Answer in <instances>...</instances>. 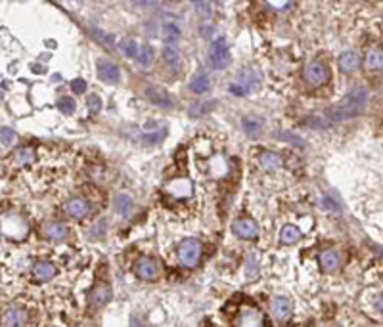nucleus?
<instances>
[{"instance_id":"obj_1","label":"nucleus","mask_w":383,"mask_h":327,"mask_svg":"<svg viewBox=\"0 0 383 327\" xmlns=\"http://www.w3.org/2000/svg\"><path fill=\"white\" fill-rule=\"evenodd\" d=\"M368 103V92L364 88H356L353 92H349L339 105H334L326 111V117L332 121V123H341V121H347V119H353L358 113L364 111Z\"/></svg>"},{"instance_id":"obj_2","label":"nucleus","mask_w":383,"mask_h":327,"mask_svg":"<svg viewBox=\"0 0 383 327\" xmlns=\"http://www.w3.org/2000/svg\"><path fill=\"white\" fill-rule=\"evenodd\" d=\"M203 255V245L197 239H184L178 245V260L184 268H195Z\"/></svg>"},{"instance_id":"obj_3","label":"nucleus","mask_w":383,"mask_h":327,"mask_svg":"<svg viewBox=\"0 0 383 327\" xmlns=\"http://www.w3.org/2000/svg\"><path fill=\"white\" fill-rule=\"evenodd\" d=\"M230 61H232L230 50L226 46V41L221 37V39H217L215 43L209 46V65L215 71H222V69H226L230 65Z\"/></svg>"},{"instance_id":"obj_4","label":"nucleus","mask_w":383,"mask_h":327,"mask_svg":"<svg viewBox=\"0 0 383 327\" xmlns=\"http://www.w3.org/2000/svg\"><path fill=\"white\" fill-rule=\"evenodd\" d=\"M0 230H2L4 235L12 237V239H23L29 232L27 222L17 214H4L0 218Z\"/></svg>"},{"instance_id":"obj_5","label":"nucleus","mask_w":383,"mask_h":327,"mask_svg":"<svg viewBox=\"0 0 383 327\" xmlns=\"http://www.w3.org/2000/svg\"><path fill=\"white\" fill-rule=\"evenodd\" d=\"M259 86V77L253 73V69H241L238 75V81L230 85V92L234 96H247Z\"/></svg>"},{"instance_id":"obj_6","label":"nucleus","mask_w":383,"mask_h":327,"mask_svg":"<svg viewBox=\"0 0 383 327\" xmlns=\"http://www.w3.org/2000/svg\"><path fill=\"white\" fill-rule=\"evenodd\" d=\"M328 79H330V69L326 67L324 63H320V61H310L309 65L305 67V81H307L310 86L318 88V86L326 85Z\"/></svg>"},{"instance_id":"obj_7","label":"nucleus","mask_w":383,"mask_h":327,"mask_svg":"<svg viewBox=\"0 0 383 327\" xmlns=\"http://www.w3.org/2000/svg\"><path fill=\"white\" fill-rule=\"evenodd\" d=\"M232 230L239 239H257L259 235V226L251 218H239L232 224Z\"/></svg>"},{"instance_id":"obj_8","label":"nucleus","mask_w":383,"mask_h":327,"mask_svg":"<svg viewBox=\"0 0 383 327\" xmlns=\"http://www.w3.org/2000/svg\"><path fill=\"white\" fill-rule=\"evenodd\" d=\"M165 191L171 197H175V199H188V197H192V193H193V184H192L190 180H186V178L173 180V182L167 184Z\"/></svg>"},{"instance_id":"obj_9","label":"nucleus","mask_w":383,"mask_h":327,"mask_svg":"<svg viewBox=\"0 0 383 327\" xmlns=\"http://www.w3.org/2000/svg\"><path fill=\"white\" fill-rule=\"evenodd\" d=\"M134 272L140 280H146V281H153L157 276H159V266L155 260L151 258H140L134 266Z\"/></svg>"},{"instance_id":"obj_10","label":"nucleus","mask_w":383,"mask_h":327,"mask_svg":"<svg viewBox=\"0 0 383 327\" xmlns=\"http://www.w3.org/2000/svg\"><path fill=\"white\" fill-rule=\"evenodd\" d=\"M98 77L102 79L103 83H119V77H121V71L119 67L113 63V61H107V59H100L98 61Z\"/></svg>"},{"instance_id":"obj_11","label":"nucleus","mask_w":383,"mask_h":327,"mask_svg":"<svg viewBox=\"0 0 383 327\" xmlns=\"http://www.w3.org/2000/svg\"><path fill=\"white\" fill-rule=\"evenodd\" d=\"M111 300V289L109 285H96L89 295V304L92 308H102Z\"/></svg>"},{"instance_id":"obj_12","label":"nucleus","mask_w":383,"mask_h":327,"mask_svg":"<svg viewBox=\"0 0 383 327\" xmlns=\"http://www.w3.org/2000/svg\"><path fill=\"white\" fill-rule=\"evenodd\" d=\"M270 310H272L274 320L286 322V320L291 316V302H289V299H286V297H276V299L272 300Z\"/></svg>"},{"instance_id":"obj_13","label":"nucleus","mask_w":383,"mask_h":327,"mask_svg":"<svg viewBox=\"0 0 383 327\" xmlns=\"http://www.w3.org/2000/svg\"><path fill=\"white\" fill-rule=\"evenodd\" d=\"M2 324L4 326H25L27 324V312L23 308L14 306L2 316Z\"/></svg>"},{"instance_id":"obj_14","label":"nucleus","mask_w":383,"mask_h":327,"mask_svg":"<svg viewBox=\"0 0 383 327\" xmlns=\"http://www.w3.org/2000/svg\"><path fill=\"white\" fill-rule=\"evenodd\" d=\"M89 211H90L89 203L85 199H81V197L71 199L65 205V213L69 214V216H73V218H85L89 214Z\"/></svg>"},{"instance_id":"obj_15","label":"nucleus","mask_w":383,"mask_h":327,"mask_svg":"<svg viewBox=\"0 0 383 327\" xmlns=\"http://www.w3.org/2000/svg\"><path fill=\"white\" fill-rule=\"evenodd\" d=\"M33 276H35L37 281H48V280H52L56 276V268L50 262H39L33 268Z\"/></svg>"},{"instance_id":"obj_16","label":"nucleus","mask_w":383,"mask_h":327,"mask_svg":"<svg viewBox=\"0 0 383 327\" xmlns=\"http://www.w3.org/2000/svg\"><path fill=\"white\" fill-rule=\"evenodd\" d=\"M133 209H134V203H133V199H131V195L119 193L117 197H115V211H117L123 218H129V216L133 214Z\"/></svg>"},{"instance_id":"obj_17","label":"nucleus","mask_w":383,"mask_h":327,"mask_svg":"<svg viewBox=\"0 0 383 327\" xmlns=\"http://www.w3.org/2000/svg\"><path fill=\"white\" fill-rule=\"evenodd\" d=\"M358 65H360V57L356 56L354 52H345V54H341V57H339V67H341V71L354 73L358 69Z\"/></svg>"},{"instance_id":"obj_18","label":"nucleus","mask_w":383,"mask_h":327,"mask_svg":"<svg viewBox=\"0 0 383 327\" xmlns=\"http://www.w3.org/2000/svg\"><path fill=\"white\" fill-rule=\"evenodd\" d=\"M147 100L159 107H173V100L169 98V94L165 90H155V88H149L146 92Z\"/></svg>"},{"instance_id":"obj_19","label":"nucleus","mask_w":383,"mask_h":327,"mask_svg":"<svg viewBox=\"0 0 383 327\" xmlns=\"http://www.w3.org/2000/svg\"><path fill=\"white\" fill-rule=\"evenodd\" d=\"M67 226L61 224V222H54V224H48L45 228V234L48 239H54V241H63L67 237Z\"/></svg>"},{"instance_id":"obj_20","label":"nucleus","mask_w":383,"mask_h":327,"mask_svg":"<svg viewBox=\"0 0 383 327\" xmlns=\"http://www.w3.org/2000/svg\"><path fill=\"white\" fill-rule=\"evenodd\" d=\"M339 262H341V258L335 251H324L322 255H320V266H322V270L324 272H334L339 268Z\"/></svg>"},{"instance_id":"obj_21","label":"nucleus","mask_w":383,"mask_h":327,"mask_svg":"<svg viewBox=\"0 0 383 327\" xmlns=\"http://www.w3.org/2000/svg\"><path fill=\"white\" fill-rule=\"evenodd\" d=\"M180 39V27L177 23H165L161 27V41L165 44H175Z\"/></svg>"},{"instance_id":"obj_22","label":"nucleus","mask_w":383,"mask_h":327,"mask_svg":"<svg viewBox=\"0 0 383 327\" xmlns=\"http://www.w3.org/2000/svg\"><path fill=\"white\" fill-rule=\"evenodd\" d=\"M282 157L278 153H274V151H266L261 155V167L266 169V171H276V169H280L282 167Z\"/></svg>"},{"instance_id":"obj_23","label":"nucleus","mask_w":383,"mask_h":327,"mask_svg":"<svg viewBox=\"0 0 383 327\" xmlns=\"http://www.w3.org/2000/svg\"><path fill=\"white\" fill-rule=\"evenodd\" d=\"M301 239V232H299V228L291 226V224H287V226L282 228V234H280V241L284 245H293Z\"/></svg>"},{"instance_id":"obj_24","label":"nucleus","mask_w":383,"mask_h":327,"mask_svg":"<svg viewBox=\"0 0 383 327\" xmlns=\"http://www.w3.org/2000/svg\"><path fill=\"white\" fill-rule=\"evenodd\" d=\"M138 63L142 65V67H149L151 63H153V59H155V52H153V46L151 44H144V46H140V50H138Z\"/></svg>"},{"instance_id":"obj_25","label":"nucleus","mask_w":383,"mask_h":327,"mask_svg":"<svg viewBox=\"0 0 383 327\" xmlns=\"http://www.w3.org/2000/svg\"><path fill=\"white\" fill-rule=\"evenodd\" d=\"M163 59H165V63H167L173 71H177L178 67H180V54H178L177 48H173L171 44L165 46V50H163Z\"/></svg>"},{"instance_id":"obj_26","label":"nucleus","mask_w":383,"mask_h":327,"mask_svg":"<svg viewBox=\"0 0 383 327\" xmlns=\"http://www.w3.org/2000/svg\"><path fill=\"white\" fill-rule=\"evenodd\" d=\"M209 88H211V81L207 75H197L190 83V90L193 94H205Z\"/></svg>"},{"instance_id":"obj_27","label":"nucleus","mask_w":383,"mask_h":327,"mask_svg":"<svg viewBox=\"0 0 383 327\" xmlns=\"http://www.w3.org/2000/svg\"><path fill=\"white\" fill-rule=\"evenodd\" d=\"M243 130H245V134L251 136V138H257V136H261V132H263V123L259 121V119H243Z\"/></svg>"},{"instance_id":"obj_28","label":"nucleus","mask_w":383,"mask_h":327,"mask_svg":"<svg viewBox=\"0 0 383 327\" xmlns=\"http://www.w3.org/2000/svg\"><path fill=\"white\" fill-rule=\"evenodd\" d=\"M239 324L241 326H263V316L257 310H245L239 316Z\"/></svg>"},{"instance_id":"obj_29","label":"nucleus","mask_w":383,"mask_h":327,"mask_svg":"<svg viewBox=\"0 0 383 327\" xmlns=\"http://www.w3.org/2000/svg\"><path fill=\"white\" fill-rule=\"evenodd\" d=\"M119 48H121V52H123L127 57H134V59H136V56H138V50H140L134 39H123L121 44H119Z\"/></svg>"},{"instance_id":"obj_30","label":"nucleus","mask_w":383,"mask_h":327,"mask_svg":"<svg viewBox=\"0 0 383 327\" xmlns=\"http://www.w3.org/2000/svg\"><path fill=\"white\" fill-rule=\"evenodd\" d=\"M90 33H92L94 39H96L98 43H102L103 46H107V48H113V46H115V37H113V35H109V33H105V31L96 29V27H92Z\"/></svg>"},{"instance_id":"obj_31","label":"nucleus","mask_w":383,"mask_h":327,"mask_svg":"<svg viewBox=\"0 0 383 327\" xmlns=\"http://www.w3.org/2000/svg\"><path fill=\"white\" fill-rule=\"evenodd\" d=\"M33 161H35V153H33L31 147H21V149L15 151V163L17 165H29Z\"/></svg>"},{"instance_id":"obj_32","label":"nucleus","mask_w":383,"mask_h":327,"mask_svg":"<svg viewBox=\"0 0 383 327\" xmlns=\"http://www.w3.org/2000/svg\"><path fill=\"white\" fill-rule=\"evenodd\" d=\"M368 67L370 69H382V50L374 48L368 54Z\"/></svg>"},{"instance_id":"obj_33","label":"nucleus","mask_w":383,"mask_h":327,"mask_svg":"<svg viewBox=\"0 0 383 327\" xmlns=\"http://www.w3.org/2000/svg\"><path fill=\"white\" fill-rule=\"evenodd\" d=\"M58 107H59V111L65 115L75 113V100L73 98H69V96H63V98H59L58 100Z\"/></svg>"},{"instance_id":"obj_34","label":"nucleus","mask_w":383,"mask_h":327,"mask_svg":"<svg viewBox=\"0 0 383 327\" xmlns=\"http://www.w3.org/2000/svg\"><path fill=\"white\" fill-rule=\"evenodd\" d=\"M15 140H17V134H15L14 130H10V128H0V142L4 143V145H14Z\"/></svg>"},{"instance_id":"obj_35","label":"nucleus","mask_w":383,"mask_h":327,"mask_svg":"<svg viewBox=\"0 0 383 327\" xmlns=\"http://www.w3.org/2000/svg\"><path fill=\"white\" fill-rule=\"evenodd\" d=\"M87 103H89V109H90V113H92V115L98 113V111L102 109V100H100V96H96V94L89 96Z\"/></svg>"},{"instance_id":"obj_36","label":"nucleus","mask_w":383,"mask_h":327,"mask_svg":"<svg viewBox=\"0 0 383 327\" xmlns=\"http://www.w3.org/2000/svg\"><path fill=\"white\" fill-rule=\"evenodd\" d=\"M71 90H73L75 94H85V92H87V83H85V79H73V81H71Z\"/></svg>"},{"instance_id":"obj_37","label":"nucleus","mask_w":383,"mask_h":327,"mask_svg":"<svg viewBox=\"0 0 383 327\" xmlns=\"http://www.w3.org/2000/svg\"><path fill=\"white\" fill-rule=\"evenodd\" d=\"M251 270H253V276H257V270H259V262H257V256H255V255H249V258H247V270H245L247 278H249V272Z\"/></svg>"},{"instance_id":"obj_38","label":"nucleus","mask_w":383,"mask_h":327,"mask_svg":"<svg viewBox=\"0 0 383 327\" xmlns=\"http://www.w3.org/2000/svg\"><path fill=\"white\" fill-rule=\"evenodd\" d=\"M195 6H197V10H205V0H192Z\"/></svg>"},{"instance_id":"obj_39","label":"nucleus","mask_w":383,"mask_h":327,"mask_svg":"<svg viewBox=\"0 0 383 327\" xmlns=\"http://www.w3.org/2000/svg\"><path fill=\"white\" fill-rule=\"evenodd\" d=\"M324 205H326V207H332V209H339L337 205H334L332 201H328V197H326V199H324Z\"/></svg>"},{"instance_id":"obj_40","label":"nucleus","mask_w":383,"mask_h":327,"mask_svg":"<svg viewBox=\"0 0 383 327\" xmlns=\"http://www.w3.org/2000/svg\"><path fill=\"white\" fill-rule=\"evenodd\" d=\"M0 172H2V169H0Z\"/></svg>"}]
</instances>
